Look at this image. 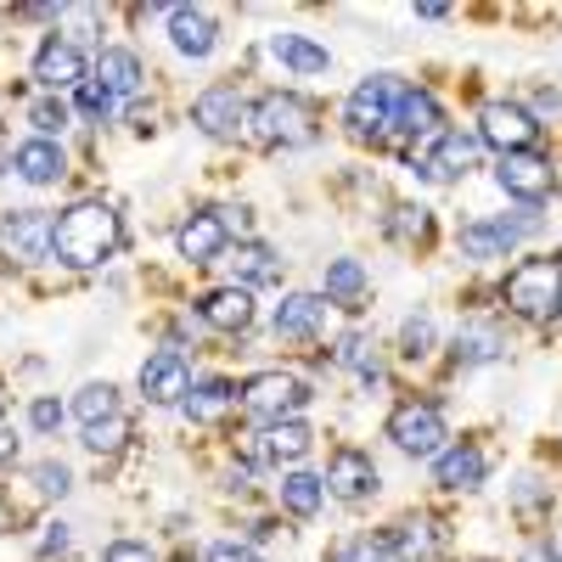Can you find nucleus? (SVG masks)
Returning <instances> with one entry per match:
<instances>
[{
    "label": "nucleus",
    "instance_id": "12",
    "mask_svg": "<svg viewBox=\"0 0 562 562\" xmlns=\"http://www.w3.org/2000/svg\"><path fill=\"white\" fill-rule=\"evenodd\" d=\"M192 124L214 140H231L243 124H248V102H243V90L237 85H209L203 97L192 102Z\"/></svg>",
    "mask_w": 562,
    "mask_h": 562
},
{
    "label": "nucleus",
    "instance_id": "9",
    "mask_svg": "<svg viewBox=\"0 0 562 562\" xmlns=\"http://www.w3.org/2000/svg\"><path fill=\"white\" fill-rule=\"evenodd\" d=\"M479 140L484 147H495L501 158L506 153H535V140H540V119L518 102H490L479 113Z\"/></svg>",
    "mask_w": 562,
    "mask_h": 562
},
{
    "label": "nucleus",
    "instance_id": "30",
    "mask_svg": "<svg viewBox=\"0 0 562 562\" xmlns=\"http://www.w3.org/2000/svg\"><path fill=\"white\" fill-rule=\"evenodd\" d=\"M231 276H237V288L276 281V276H281V259H276V248H265V243H243L237 259H231Z\"/></svg>",
    "mask_w": 562,
    "mask_h": 562
},
{
    "label": "nucleus",
    "instance_id": "25",
    "mask_svg": "<svg viewBox=\"0 0 562 562\" xmlns=\"http://www.w3.org/2000/svg\"><path fill=\"white\" fill-rule=\"evenodd\" d=\"M394 130L400 135H439V102H434V90H405L400 108H394Z\"/></svg>",
    "mask_w": 562,
    "mask_h": 562
},
{
    "label": "nucleus",
    "instance_id": "46",
    "mask_svg": "<svg viewBox=\"0 0 562 562\" xmlns=\"http://www.w3.org/2000/svg\"><path fill=\"white\" fill-rule=\"evenodd\" d=\"M52 551H68V524H57L52 535L40 540V557H52Z\"/></svg>",
    "mask_w": 562,
    "mask_h": 562
},
{
    "label": "nucleus",
    "instance_id": "32",
    "mask_svg": "<svg viewBox=\"0 0 562 562\" xmlns=\"http://www.w3.org/2000/svg\"><path fill=\"white\" fill-rule=\"evenodd\" d=\"M74 416L85 422H108V416H119V389L113 383H85L79 394H74Z\"/></svg>",
    "mask_w": 562,
    "mask_h": 562
},
{
    "label": "nucleus",
    "instance_id": "33",
    "mask_svg": "<svg viewBox=\"0 0 562 562\" xmlns=\"http://www.w3.org/2000/svg\"><path fill=\"white\" fill-rule=\"evenodd\" d=\"M434 344H439V326H434V315H411L405 326H400V360H428L434 355Z\"/></svg>",
    "mask_w": 562,
    "mask_h": 562
},
{
    "label": "nucleus",
    "instance_id": "2",
    "mask_svg": "<svg viewBox=\"0 0 562 562\" xmlns=\"http://www.w3.org/2000/svg\"><path fill=\"white\" fill-rule=\"evenodd\" d=\"M248 130H254L259 147H310V140L321 135L315 108L304 97H293V90H265V97L248 108Z\"/></svg>",
    "mask_w": 562,
    "mask_h": 562
},
{
    "label": "nucleus",
    "instance_id": "26",
    "mask_svg": "<svg viewBox=\"0 0 562 562\" xmlns=\"http://www.w3.org/2000/svg\"><path fill=\"white\" fill-rule=\"evenodd\" d=\"M506 355V338L495 326H461L456 344H450V360L456 366H484V360H501Z\"/></svg>",
    "mask_w": 562,
    "mask_h": 562
},
{
    "label": "nucleus",
    "instance_id": "15",
    "mask_svg": "<svg viewBox=\"0 0 562 562\" xmlns=\"http://www.w3.org/2000/svg\"><path fill=\"white\" fill-rule=\"evenodd\" d=\"M326 495H338V501H349V506H360V501L378 495V467H371V456L338 450L333 467H326Z\"/></svg>",
    "mask_w": 562,
    "mask_h": 562
},
{
    "label": "nucleus",
    "instance_id": "19",
    "mask_svg": "<svg viewBox=\"0 0 562 562\" xmlns=\"http://www.w3.org/2000/svg\"><path fill=\"white\" fill-rule=\"evenodd\" d=\"M12 169L29 180V186H57L63 175H68V158H63V147L57 140H45V135H29L23 147L12 153Z\"/></svg>",
    "mask_w": 562,
    "mask_h": 562
},
{
    "label": "nucleus",
    "instance_id": "49",
    "mask_svg": "<svg viewBox=\"0 0 562 562\" xmlns=\"http://www.w3.org/2000/svg\"><path fill=\"white\" fill-rule=\"evenodd\" d=\"M225 479H231V490H248V484H254V467L243 461V467H231V473H225Z\"/></svg>",
    "mask_w": 562,
    "mask_h": 562
},
{
    "label": "nucleus",
    "instance_id": "17",
    "mask_svg": "<svg viewBox=\"0 0 562 562\" xmlns=\"http://www.w3.org/2000/svg\"><path fill=\"white\" fill-rule=\"evenodd\" d=\"M169 45H175L180 57L203 63V57H214L220 29H214V18L203 7H169Z\"/></svg>",
    "mask_w": 562,
    "mask_h": 562
},
{
    "label": "nucleus",
    "instance_id": "18",
    "mask_svg": "<svg viewBox=\"0 0 562 562\" xmlns=\"http://www.w3.org/2000/svg\"><path fill=\"white\" fill-rule=\"evenodd\" d=\"M225 225H220V214L214 209H203V214H192L180 231H175V248H180V259H192V265H214L220 254H225Z\"/></svg>",
    "mask_w": 562,
    "mask_h": 562
},
{
    "label": "nucleus",
    "instance_id": "1",
    "mask_svg": "<svg viewBox=\"0 0 562 562\" xmlns=\"http://www.w3.org/2000/svg\"><path fill=\"white\" fill-rule=\"evenodd\" d=\"M119 248H124V220H119V209H108V203H74V209H63L57 237H52V254H57L68 270H97V265H108Z\"/></svg>",
    "mask_w": 562,
    "mask_h": 562
},
{
    "label": "nucleus",
    "instance_id": "42",
    "mask_svg": "<svg viewBox=\"0 0 562 562\" xmlns=\"http://www.w3.org/2000/svg\"><path fill=\"white\" fill-rule=\"evenodd\" d=\"M333 562H389V551H383V546H371V540H349Z\"/></svg>",
    "mask_w": 562,
    "mask_h": 562
},
{
    "label": "nucleus",
    "instance_id": "20",
    "mask_svg": "<svg viewBox=\"0 0 562 562\" xmlns=\"http://www.w3.org/2000/svg\"><path fill=\"white\" fill-rule=\"evenodd\" d=\"M203 321L214 326V333H248L254 326V293L248 288H214L209 299H203Z\"/></svg>",
    "mask_w": 562,
    "mask_h": 562
},
{
    "label": "nucleus",
    "instance_id": "6",
    "mask_svg": "<svg viewBox=\"0 0 562 562\" xmlns=\"http://www.w3.org/2000/svg\"><path fill=\"white\" fill-rule=\"evenodd\" d=\"M243 405L259 422H293V411L310 405V383L293 378V371H259V378L243 383Z\"/></svg>",
    "mask_w": 562,
    "mask_h": 562
},
{
    "label": "nucleus",
    "instance_id": "8",
    "mask_svg": "<svg viewBox=\"0 0 562 562\" xmlns=\"http://www.w3.org/2000/svg\"><path fill=\"white\" fill-rule=\"evenodd\" d=\"M52 237H57V220L45 209H18L12 220H0V259L7 265H40L52 254Z\"/></svg>",
    "mask_w": 562,
    "mask_h": 562
},
{
    "label": "nucleus",
    "instance_id": "7",
    "mask_svg": "<svg viewBox=\"0 0 562 562\" xmlns=\"http://www.w3.org/2000/svg\"><path fill=\"white\" fill-rule=\"evenodd\" d=\"M389 439H394V450H405V456H416V461L439 456V450H445V416H439V405L405 400V405L389 416Z\"/></svg>",
    "mask_w": 562,
    "mask_h": 562
},
{
    "label": "nucleus",
    "instance_id": "35",
    "mask_svg": "<svg viewBox=\"0 0 562 562\" xmlns=\"http://www.w3.org/2000/svg\"><path fill=\"white\" fill-rule=\"evenodd\" d=\"M333 360L338 366H349V371H360L366 383H378L383 371H378V355H371V344L360 338V333H349V338H338V349H333Z\"/></svg>",
    "mask_w": 562,
    "mask_h": 562
},
{
    "label": "nucleus",
    "instance_id": "41",
    "mask_svg": "<svg viewBox=\"0 0 562 562\" xmlns=\"http://www.w3.org/2000/svg\"><path fill=\"white\" fill-rule=\"evenodd\" d=\"M102 562H158V551H153L147 540H113Z\"/></svg>",
    "mask_w": 562,
    "mask_h": 562
},
{
    "label": "nucleus",
    "instance_id": "3",
    "mask_svg": "<svg viewBox=\"0 0 562 562\" xmlns=\"http://www.w3.org/2000/svg\"><path fill=\"white\" fill-rule=\"evenodd\" d=\"M501 299H506L512 315H524V321H557L562 315V259L557 254L524 259L518 270L506 276Z\"/></svg>",
    "mask_w": 562,
    "mask_h": 562
},
{
    "label": "nucleus",
    "instance_id": "22",
    "mask_svg": "<svg viewBox=\"0 0 562 562\" xmlns=\"http://www.w3.org/2000/svg\"><path fill=\"white\" fill-rule=\"evenodd\" d=\"M434 479L439 490H479L484 484V450L479 445H450L434 456Z\"/></svg>",
    "mask_w": 562,
    "mask_h": 562
},
{
    "label": "nucleus",
    "instance_id": "28",
    "mask_svg": "<svg viewBox=\"0 0 562 562\" xmlns=\"http://www.w3.org/2000/svg\"><path fill=\"white\" fill-rule=\"evenodd\" d=\"M231 405H237V389H231L225 378H209V383H192V394L180 400V411L192 416V422H214V416H225Z\"/></svg>",
    "mask_w": 562,
    "mask_h": 562
},
{
    "label": "nucleus",
    "instance_id": "48",
    "mask_svg": "<svg viewBox=\"0 0 562 562\" xmlns=\"http://www.w3.org/2000/svg\"><path fill=\"white\" fill-rule=\"evenodd\" d=\"M18 461V439H12V428H0V467H12Z\"/></svg>",
    "mask_w": 562,
    "mask_h": 562
},
{
    "label": "nucleus",
    "instance_id": "27",
    "mask_svg": "<svg viewBox=\"0 0 562 562\" xmlns=\"http://www.w3.org/2000/svg\"><path fill=\"white\" fill-rule=\"evenodd\" d=\"M439 551V524L434 518H405L394 524V557L400 562H428Z\"/></svg>",
    "mask_w": 562,
    "mask_h": 562
},
{
    "label": "nucleus",
    "instance_id": "36",
    "mask_svg": "<svg viewBox=\"0 0 562 562\" xmlns=\"http://www.w3.org/2000/svg\"><path fill=\"white\" fill-rule=\"evenodd\" d=\"M428 209H422V203H400L394 214H389V237L394 243H422V237H428Z\"/></svg>",
    "mask_w": 562,
    "mask_h": 562
},
{
    "label": "nucleus",
    "instance_id": "16",
    "mask_svg": "<svg viewBox=\"0 0 562 562\" xmlns=\"http://www.w3.org/2000/svg\"><path fill=\"white\" fill-rule=\"evenodd\" d=\"M265 52L288 68V74H299V79H321V74H333V57H326V45H315L310 34H288V29H276L270 40H265Z\"/></svg>",
    "mask_w": 562,
    "mask_h": 562
},
{
    "label": "nucleus",
    "instance_id": "21",
    "mask_svg": "<svg viewBox=\"0 0 562 562\" xmlns=\"http://www.w3.org/2000/svg\"><path fill=\"white\" fill-rule=\"evenodd\" d=\"M326 304L321 293H293V299H281L276 304V338H315L321 326H326Z\"/></svg>",
    "mask_w": 562,
    "mask_h": 562
},
{
    "label": "nucleus",
    "instance_id": "39",
    "mask_svg": "<svg viewBox=\"0 0 562 562\" xmlns=\"http://www.w3.org/2000/svg\"><path fill=\"white\" fill-rule=\"evenodd\" d=\"M63 416H68V405H63V400L40 394V400L29 405V428H34V434H57V428H63Z\"/></svg>",
    "mask_w": 562,
    "mask_h": 562
},
{
    "label": "nucleus",
    "instance_id": "5",
    "mask_svg": "<svg viewBox=\"0 0 562 562\" xmlns=\"http://www.w3.org/2000/svg\"><path fill=\"white\" fill-rule=\"evenodd\" d=\"M535 225H540L535 209H524L518 220H506V214H495V220H473V225H461V254L473 259V265H495V259H506L512 248H518Z\"/></svg>",
    "mask_w": 562,
    "mask_h": 562
},
{
    "label": "nucleus",
    "instance_id": "44",
    "mask_svg": "<svg viewBox=\"0 0 562 562\" xmlns=\"http://www.w3.org/2000/svg\"><path fill=\"white\" fill-rule=\"evenodd\" d=\"M203 562H259V557H254L248 546H231V540H225V546H209Z\"/></svg>",
    "mask_w": 562,
    "mask_h": 562
},
{
    "label": "nucleus",
    "instance_id": "47",
    "mask_svg": "<svg viewBox=\"0 0 562 562\" xmlns=\"http://www.w3.org/2000/svg\"><path fill=\"white\" fill-rule=\"evenodd\" d=\"M535 113H540V119H557V113H562V97H557V90H540V97H535Z\"/></svg>",
    "mask_w": 562,
    "mask_h": 562
},
{
    "label": "nucleus",
    "instance_id": "31",
    "mask_svg": "<svg viewBox=\"0 0 562 562\" xmlns=\"http://www.w3.org/2000/svg\"><path fill=\"white\" fill-rule=\"evenodd\" d=\"M321 501H326V479H315V473H288L281 479V506H288L293 518H315Z\"/></svg>",
    "mask_w": 562,
    "mask_h": 562
},
{
    "label": "nucleus",
    "instance_id": "40",
    "mask_svg": "<svg viewBox=\"0 0 562 562\" xmlns=\"http://www.w3.org/2000/svg\"><path fill=\"white\" fill-rule=\"evenodd\" d=\"M74 102H79V113H90V119H108L119 97H108V90H102L97 79H85V85L74 90Z\"/></svg>",
    "mask_w": 562,
    "mask_h": 562
},
{
    "label": "nucleus",
    "instance_id": "11",
    "mask_svg": "<svg viewBox=\"0 0 562 562\" xmlns=\"http://www.w3.org/2000/svg\"><path fill=\"white\" fill-rule=\"evenodd\" d=\"M495 180H501V192L506 198H518L524 209H540L546 198H551V158H540V153H506L501 164H495Z\"/></svg>",
    "mask_w": 562,
    "mask_h": 562
},
{
    "label": "nucleus",
    "instance_id": "23",
    "mask_svg": "<svg viewBox=\"0 0 562 562\" xmlns=\"http://www.w3.org/2000/svg\"><path fill=\"white\" fill-rule=\"evenodd\" d=\"M310 445H315V434L304 428V422H270V428L259 434V445H254V461H304L310 456Z\"/></svg>",
    "mask_w": 562,
    "mask_h": 562
},
{
    "label": "nucleus",
    "instance_id": "37",
    "mask_svg": "<svg viewBox=\"0 0 562 562\" xmlns=\"http://www.w3.org/2000/svg\"><path fill=\"white\" fill-rule=\"evenodd\" d=\"M29 124L45 135V140H57L68 124H74V113H68V102H52V97H40L34 108H29Z\"/></svg>",
    "mask_w": 562,
    "mask_h": 562
},
{
    "label": "nucleus",
    "instance_id": "24",
    "mask_svg": "<svg viewBox=\"0 0 562 562\" xmlns=\"http://www.w3.org/2000/svg\"><path fill=\"white\" fill-rule=\"evenodd\" d=\"M140 79H147V68H140V57L130 52V45H108V52L97 57V85L108 90V97H135Z\"/></svg>",
    "mask_w": 562,
    "mask_h": 562
},
{
    "label": "nucleus",
    "instance_id": "4",
    "mask_svg": "<svg viewBox=\"0 0 562 562\" xmlns=\"http://www.w3.org/2000/svg\"><path fill=\"white\" fill-rule=\"evenodd\" d=\"M400 97H405V85L394 79V74H371V79H360L355 90H349V102H344V124H349V135H383L389 124H394V108H400Z\"/></svg>",
    "mask_w": 562,
    "mask_h": 562
},
{
    "label": "nucleus",
    "instance_id": "14",
    "mask_svg": "<svg viewBox=\"0 0 562 562\" xmlns=\"http://www.w3.org/2000/svg\"><path fill=\"white\" fill-rule=\"evenodd\" d=\"M140 394L147 405H180L192 394V366H186L180 349H158L147 366H140Z\"/></svg>",
    "mask_w": 562,
    "mask_h": 562
},
{
    "label": "nucleus",
    "instance_id": "29",
    "mask_svg": "<svg viewBox=\"0 0 562 562\" xmlns=\"http://www.w3.org/2000/svg\"><path fill=\"white\" fill-rule=\"evenodd\" d=\"M360 293H366V265L360 259H333V265H326V304L355 310Z\"/></svg>",
    "mask_w": 562,
    "mask_h": 562
},
{
    "label": "nucleus",
    "instance_id": "51",
    "mask_svg": "<svg viewBox=\"0 0 562 562\" xmlns=\"http://www.w3.org/2000/svg\"><path fill=\"white\" fill-rule=\"evenodd\" d=\"M0 175H7V169H0Z\"/></svg>",
    "mask_w": 562,
    "mask_h": 562
},
{
    "label": "nucleus",
    "instance_id": "34",
    "mask_svg": "<svg viewBox=\"0 0 562 562\" xmlns=\"http://www.w3.org/2000/svg\"><path fill=\"white\" fill-rule=\"evenodd\" d=\"M124 445H130V416H124V411L85 428V450H90V456H113V450H124Z\"/></svg>",
    "mask_w": 562,
    "mask_h": 562
},
{
    "label": "nucleus",
    "instance_id": "43",
    "mask_svg": "<svg viewBox=\"0 0 562 562\" xmlns=\"http://www.w3.org/2000/svg\"><path fill=\"white\" fill-rule=\"evenodd\" d=\"M220 214V225H225V237H231V231H237V237H248V231H254V214L237 203V209H214Z\"/></svg>",
    "mask_w": 562,
    "mask_h": 562
},
{
    "label": "nucleus",
    "instance_id": "10",
    "mask_svg": "<svg viewBox=\"0 0 562 562\" xmlns=\"http://www.w3.org/2000/svg\"><path fill=\"white\" fill-rule=\"evenodd\" d=\"M479 147H484V140L467 135V130H439L434 147L422 153V158H411V169H416L422 180H461L467 169L479 164Z\"/></svg>",
    "mask_w": 562,
    "mask_h": 562
},
{
    "label": "nucleus",
    "instance_id": "45",
    "mask_svg": "<svg viewBox=\"0 0 562 562\" xmlns=\"http://www.w3.org/2000/svg\"><path fill=\"white\" fill-rule=\"evenodd\" d=\"M518 562H562V557H557V546H551V540H535V546H524V557H518Z\"/></svg>",
    "mask_w": 562,
    "mask_h": 562
},
{
    "label": "nucleus",
    "instance_id": "38",
    "mask_svg": "<svg viewBox=\"0 0 562 562\" xmlns=\"http://www.w3.org/2000/svg\"><path fill=\"white\" fill-rule=\"evenodd\" d=\"M29 479H34V490H40L45 501H63V495L74 490V473H68L63 461H40V467H34Z\"/></svg>",
    "mask_w": 562,
    "mask_h": 562
},
{
    "label": "nucleus",
    "instance_id": "50",
    "mask_svg": "<svg viewBox=\"0 0 562 562\" xmlns=\"http://www.w3.org/2000/svg\"><path fill=\"white\" fill-rule=\"evenodd\" d=\"M416 18H428V23H439V18H450V7H439V0H428V7H416Z\"/></svg>",
    "mask_w": 562,
    "mask_h": 562
},
{
    "label": "nucleus",
    "instance_id": "13",
    "mask_svg": "<svg viewBox=\"0 0 562 562\" xmlns=\"http://www.w3.org/2000/svg\"><path fill=\"white\" fill-rule=\"evenodd\" d=\"M90 79V63H85V52L74 40H45L40 45V57H34V85L40 90H79Z\"/></svg>",
    "mask_w": 562,
    "mask_h": 562
}]
</instances>
